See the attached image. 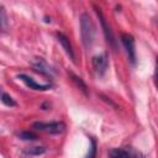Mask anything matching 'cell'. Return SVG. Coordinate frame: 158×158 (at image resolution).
<instances>
[{
    "mask_svg": "<svg viewBox=\"0 0 158 158\" xmlns=\"http://www.w3.org/2000/svg\"><path fill=\"white\" fill-rule=\"evenodd\" d=\"M80 35H81V40H83L85 48L91 47V44L94 43V38H95V26L89 14L86 12L81 14L80 16Z\"/></svg>",
    "mask_w": 158,
    "mask_h": 158,
    "instance_id": "6da1fadb",
    "label": "cell"
},
{
    "mask_svg": "<svg viewBox=\"0 0 158 158\" xmlns=\"http://www.w3.org/2000/svg\"><path fill=\"white\" fill-rule=\"evenodd\" d=\"M33 128L47 132V133H62L65 130V123L62 121H53V122H35L32 125Z\"/></svg>",
    "mask_w": 158,
    "mask_h": 158,
    "instance_id": "7a4b0ae2",
    "label": "cell"
},
{
    "mask_svg": "<svg viewBox=\"0 0 158 158\" xmlns=\"http://www.w3.org/2000/svg\"><path fill=\"white\" fill-rule=\"evenodd\" d=\"M110 158H144L143 154L131 147L112 148L109 151Z\"/></svg>",
    "mask_w": 158,
    "mask_h": 158,
    "instance_id": "3957f363",
    "label": "cell"
},
{
    "mask_svg": "<svg viewBox=\"0 0 158 158\" xmlns=\"http://www.w3.org/2000/svg\"><path fill=\"white\" fill-rule=\"evenodd\" d=\"M121 42L126 49V53L128 56V59L132 64L136 63V49H135V38L130 33H122L121 35Z\"/></svg>",
    "mask_w": 158,
    "mask_h": 158,
    "instance_id": "277c9868",
    "label": "cell"
},
{
    "mask_svg": "<svg viewBox=\"0 0 158 158\" xmlns=\"http://www.w3.org/2000/svg\"><path fill=\"white\" fill-rule=\"evenodd\" d=\"M94 9H95L96 15L99 16V20H100V23H101V27H102V31H104V35H105V37H106L107 43H109L114 49H116V42H115V38H114V35H112V31H111L110 26L106 23V19L104 17V15H102V12H101V10H100L99 7H96V6L94 5Z\"/></svg>",
    "mask_w": 158,
    "mask_h": 158,
    "instance_id": "5b68a950",
    "label": "cell"
},
{
    "mask_svg": "<svg viewBox=\"0 0 158 158\" xmlns=\"http://www.w3.org/2000/svg\"><path fill=\"white\" fill-rule=\"evenodd\" d=\"M91 63H93V68L95 69V72L99 75H104L106 69H107V67H109V59H107L106 53H101V54L94 56Z\"/></svg>",
    "mask_w": 158,
    "mask_h": 158,
    "instance_id": "8992f818",
    "label": "cell"
},
{
    "mask_svg": "<svg viewBox=\"0 0 158 158\" xmlns=\"http://www.w3.org/2000/svg\"><path fill=\"white\" fill-rule=\"evenodd\" d=\"M17 78L21 79L30 89H33V90H41V91H43V90H48V89L52 88L51 84H40V83H37L35 79H32L27 74H19Z\"/></svg>",
    "mask_w": 158,
    "mask_h": 158,
    "instance_id": "52a82bcc",
    "label": "cell"
},
{
    "mask_svg": "<svg viewBox=\"0 0 158 158\" xmlns=\"http://www.w3.org/2000/svg\"><path fill=\"white\" fill-rule=\"evenodd\" d=\"M56 36H57V40H58V42L62 44L63 49L65 51V53L69 56V58H70L73 62H75V54H74L73 47H72V44H70V42H69L68 37H67L65 35L60 33V32H57V33H56Z\"/></svg>",
    "mask_w": 158,
    "mask_h": 158,
    "instance_id": "ba28073f",
    "label": "cell"
},
{
    "mask_svg": "<svg viewBox=\"0 0 158 158\" xmlns=\"http://www.w3.org/2000/svg\"><path fill=\"white\" fill-rule=\"evenodd\" d=\"M32 67H33V69H35L36 72H40V73H42V74H44V75L52 77L53 73H54V70H53L42 58H37V59L32 63Z\"/></svg>",
    "mask_w": 158,
    "mask_h": 158,
    "instance_id": "9c48e42d",
    "label": "cell"
},
{
    "mask_svg": "<svg viewBox=\"0 0 158 158\" xmlns=\"http://www.w3.org/2000/svg\"><path fill=\"white\" fill-rule=\"evenodd\" d=\"M69 75H70L72 80L74 81V84H75V85H77V86H78V88L84 93V95H86V96H88V95H89V91H88V86H86V84L84 83V80H83L80 77H78V75H75L74 73H72V72L69 73Z\"/></svg>",
    "mask_w": 158,
    "mask_h": 158,
    "instance_id": "30bf717a",
    "label": "cell"
},
{
    "mask_svg": "<svg viewBox=\"0 0 158 158\" xmlns=\"http://www.w3.org/2000/svg\"><path fill=\"white\" fill-rule=\"evenodd\" d=\"M9 27V21H7V16H6V11L5 7L2 5H0V31L5 32Z\"/></svg>",
    "mask_w": 158,
    "mask_h": 158,
    "instance_id": "8fae6325",
    "label": "cell"
},
{
    "mask_svg": "<svg viewBox=\"0 0 158 158\" xmlns=\"http://www.w3.org/2000/svg\"><path fill=\"white\" fill-rule=\"evenodd\" d=\"M17 136L23 141H36V139H38V136L35 132H31V131H21V132L17 133Z\"/></svg>",
    "mask_w": 158,
    "mask_h": 158,
    "instance_id": "7c38bea8",
    "label": "cell"
},
{
    "mask_svg": "<svg viewBox=\"0 0 158 158\" xmlns=\"http://www.w3.org/2000/svg\"><path fill=\"white\" fill-rule=\"evenodd\" d=\"M0 100H1L6 106H15V105H16L15 100H14L9 94H6V93H2V94L0 95Z\"/></svg>",
    "mask_w": 158,
    "mask_h": 158,
    "instance_id": "4fadbf2b",
    "label": "cell"
},
{
    "mask_svg": "<svg viewBox=\"0 0 158 158\" xmlns=\"http://www.w3.org/2000/svg\"><path fill=\"white\" fill-rule=\"evenodd\" d=\"M46 152V148L44 147H31L30 149L26 151L27 154H31V156H40L42 153Z\"/></svg>",
    "mask_w": 158,
    "mask_h": 158,
    "instance_id": "5bb4252c",
    "label": "cell"
},
{
    "mask_svg": "<svg viewBox=\"0 0 158 158\" xmlns=\"http://www.w3.org/2000/svg\"><path fill=\"white\" fill-rule=\"evenodd\" d=\"M44 21H46V22H51V19H48V17L46 16V17H44Z\"/></svg>",
    "mask_w": 158,
    "mask_h": 158,
    "instance_id": "9a60e30c",
    "label": "cell"
}]
</instances>
